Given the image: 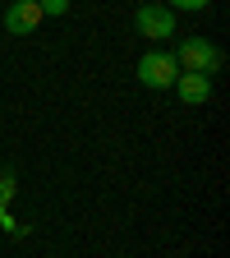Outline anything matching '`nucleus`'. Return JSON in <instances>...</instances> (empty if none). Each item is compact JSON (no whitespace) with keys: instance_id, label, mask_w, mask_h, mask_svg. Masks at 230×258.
Segmentation results:
<instances>
[{"instance_id":"0eeeda50","label":"nucleus","mask_w":230,"mask_h":258,"mask_svg":"<svg viewBox=\"0 0 230 258\" xmlns=\"http://www.w3.org/2000/svg\"><path fill=\"white\" fill-rule=\"evenodd\" d=\"M212 0H166V10H207Z\"/></svg>"},{"instance_id":"20e7f679","label":"nucleus","mask_w":230,"mask_h":258,"mask_svg":"<svg viewBox=\"0 0 230 258\" xmlns=\"http://www.w3.org/2000/svg\"><path fill=\"white\" fill-rule=\"evenodd\" d=\"M42 19H46V14H42L37 0H10V5L0 10V23H5L10 37H28V32H37Z\"/></svg>"},{"instance_id":"7ed1b4c3","label":"nucleus","mask_w":230,"mask_h":258,"mask_svg":"<svg viewBox=\"0 0 230 258\" xmlns=\"http://www.w3.org/2000/svg\"><path fill=\"white\" fill-rule=\"evenodd\" d=\"M134 28H138V37L161 46L166 37H175V10H166L161 0H147V5H138V14H134Z\"/></svg>"},{"instance_id":"423d86ee","label":"nucleus","mask_w":230,"mask_h":258,"mask_svg":"<svg viewBox=\"0 0 230 258\" xmlns=\"http://www.w3.org/2000/svg\"><path fill=\"white\" fill-rule=\"evenodd\" d=\"M37 5H42V14H69V0H37Z\"/></svg>"},{"instance_id":"f257e3e1","label":"nucleus","mask_w":230,"mask_h":258,"mask_svg":"<svg viewBox=\"0 0 230 258\" xmlns=\"http://www.w3.org/2000/svg\"><path fill=\"white\" fill-rule=\"evenodd\" d=\"M175 55V64H180V74H216L221 70V51L207 42V37H184L180 42V51H171Z\"/></svg>"},{"instance_id":"1a4fd4ad","label":"nucleus","mask_w":230,"mask_h":258,"mask_svg":"<svg viewBox=\"0 0 230 258\" xmlns=\"http://www.w3.org/2000/svg\"><path fill=\"white\" fill-rule=\"evenodd\" d=\"M0 10H5V0H0Z\"/></svg>"},{"instance_id":"6e6552de","label":"nucleus","mask_w":230,"mask_h":258,"mask_svg":"<svg viewBox=\"0 0 230 258\" xmlns=\"http://www.w3.org/2000/svg\"><path fill=\"white\" fill-rule=\"evenodd\" d=\"M0 226H5V231H14V217L5 212V203H0Z\"/></svg>"},{"instance_id":"f03ea898","label":"nucleus","mask_w":230,"mask_h":258,"mask_svg":"<svg viewBox=\"0 0 230 258\" xmlns=\"http://www.w3.org/2000/svg\"><path fill=\"white\" fill-rule=\"evenodd\" d=\"M175 79H180V64H175V55H171V51L152 46V51L138 60V83H143V88H152V92H166Z\"/></svg>"},{"instance_id":"39448f33","label":"nucleus","mask_w":230,"mask_h":258,"mask_svg":"<svg viewBox=\"0 0 230 258\" xmlns=\"http://www.w3.org/2000/svg\"><path fill=\"white\" fill-rule=\"evenodd\" d=\"M171 88L180 92V102H184V106H203L207 97H212V79H207V74H180Z\"/></svg>"}]
</instances>
